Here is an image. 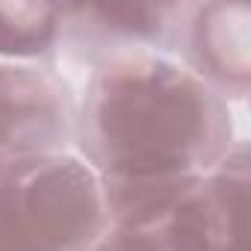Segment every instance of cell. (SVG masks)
I'll return each mask as SVG.
<instances>
[{
    "label": "cell",
    "instance_id": "6da1fadb",
    "mask_svg": "<svg viewBox=\"0 0 251 251\" xmlns=\"http://www.w3.org/2000/svg\"><path fill=\"white\" fill-rule=\"evenodd\" d=\"M74 133L103 198L207 177L236 145L227 100L151 50L115 53L95 68Z\"/></svg>",
    "mask_w": 251,
    "mask_h": 251
},
{
    "label": "cell",
    "instance_id": "7a4b0ae2",
    "mask_svg": "<svg viewBox=\"0 0 251 251\" xmlns=\"http://www.w3.org/2000/svg\"><path fill=\"white\" fill-rule=\"evenodd\" d=\"M109 227L98 175L71 154L0 172V251H92Z\"/></svg>",
    "mask_w": 251,
    "mask_h": 251
},
{
    "label": "cell",
    "instance_id": "3957f363",
    "mask_svg": "<svg viewBox=\"0 0 251 251\" xmlns=\"http://www.w3.org/2000/svg\"><path fill=\"white\" fill-rule=\"evenodd\" d=\"M92 251H248V148L148 213L109 225Z\"/></svg>",
    "mask_w": 251,
    "mask_h": 251
},
{
    "label": "cell",
    "instance_id": "277c9868",
    "mask_svg": "<svg viewBox=\"0 0 251 251\" xmlns=\"http://www.w3.org/2000/svg\"><path fill=\"white\" fill-rule=\"evenodd\" d=\"M68 86L48 68L0 62V163L62 154L74 133Z\"/></svg>",
    "mask_w": 251,
    "mask_h": 251
},
{
    "label": "cell",
    "instance_id": "5b68a950",
    "mask_svg": "<svg viewBox=\"0 0 251 251\" xmlns=\"http://www.w3.org/2000/svg\"><path fill=\"white\" fill-rule=\"evenodd\" d=\"M251 12L242 3H204L192 6L183 50L189 71L201 77L222 98H245L251 80Z\"/></svg>",
    "mask_w": 251,
    "mask_h": 251
},
{
    "label": "cell",
    "instance_id": "8992f818",
    "mask_svg": "<svg viewBox=\"0 0 251 251\" xmlns=\"http://www.w3.org/2000/svg\"><path fill=\"white\" fill-rule=\"evenodd\" d=\"M192 6L177 3H127V6H62V33L77 45L115 48V53H136L145 48H169L183 42Z\"/></svg>",
    "mask_w": 251,
    "mask_h": 251
},
{
    "label": "cell",
    "instance_id": "52a82bcc",
    "mask_svg": "<svg viewBox=\"0 0 251 251\" xmlns=\"http://www.w3.org/2000/svg\"><path fill=\"white\" fill-rule=\"evenodd\" d=\"M62 36V6L0 3V62L33 65L53 53Z\"/></svg>",
    "mask_w": 251,
    "mask_h": 251
},
{
    "label": "cell",
    "instance_id": "ba28073f",
    "mask_svg": "<svg viewBox=\"0 0 251 251\" xmlns=\"http://www.w3.org/2000/svg\"><path fill=\"white\" fill-rule=\"evenodd\" d=\"M0 172H3V163H0Z\"/></svg>",
    "mask_w": 251,
    "mask_h": 251
}]
</instances>
